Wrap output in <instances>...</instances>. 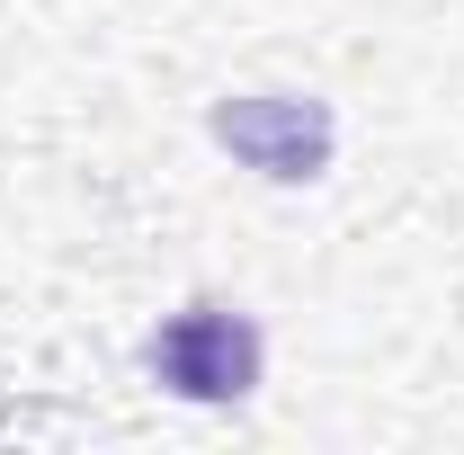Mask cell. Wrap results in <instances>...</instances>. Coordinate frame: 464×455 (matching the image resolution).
Returning <instances> with one entry per match:
<instances>
[{
	"label": "cell",
	"instance_id": "6da1fadb",
	"mask_svg": "<svg viewBox=\"0 0 464 455\" xmlns=\"http://www.w3.org/2000/svg\"><path fill=\"white\" fill-rule=\"evenodd\" d=\"M143 366H152L179 402H250L259 366H268V340H259V322L232 313V304H188V313H170V322L143 340Z\"/></svg>",
	"mask_w": 464,
	"mask_h": 455
},
{
	"label": "cell",
	"instance_id": "7a4b0ae2",
	"mask_svg": "<svg viewBox=\"0 0 464 455\" xmlns=\"http://www.w3.org/2000/svg\"><path fill=\"white\" fill-rule=\"evenodd\" d=\"M215 143H232L250 170H268V179H322V161H331V108H313V99H224L215 108Z\"/></svg>",
	"mask_w": 464,
	"mask_h": 455
}]
</instances>
